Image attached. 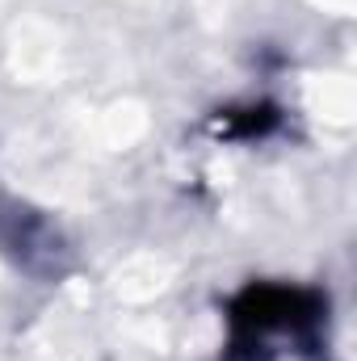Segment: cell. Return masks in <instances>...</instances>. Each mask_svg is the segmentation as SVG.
I'll return each mask as SVG.
<instances>
[{"mask_svg": "<svg viewBox=\"0 0 357 361\" xmlns=\"http://www.w3.org/2000/svg\"><path fill=\"white\" fill-rule=\"evenodd\" d=\"M324 319V298L298 286H248L227 315V357L269 361L290 345H311Z\"/></svg>", "mask_w": 357, "mask_h": 361, "instance_id": "cell-1", "label": "cell"}]
</instances>
